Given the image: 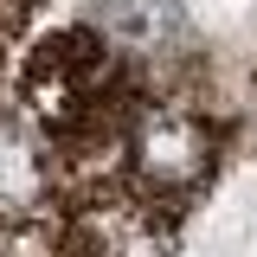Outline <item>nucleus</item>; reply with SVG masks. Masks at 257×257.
<instances>
[{
  "label": "nucleus",
  "mask_w": 257,
  "mask_h": 257,
  "mask_svg": "<svg viewBox=\"0 0 257 257\" xmlns=\"http://www.w3.org/2000/svg\"><path fill=\"white\" fill-rule=\"evenodd\" d=\"M96 20L128 45H161L180 32V0H96Z\"/></svg>",
  "instance_id": "obj_1"
}]
</instances>
